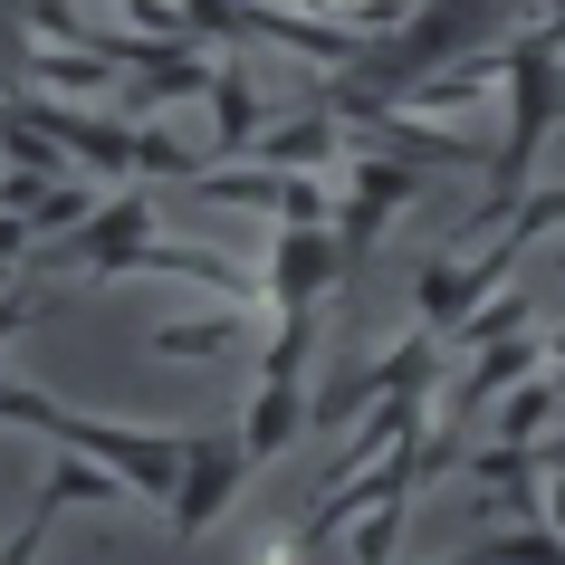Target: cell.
Returning a JSON list of instances; mask_svg holds the SVG:
<instances>
[{
	"instance_id": "obj_1",
	"label": "cell",
	"mask_w": 565,
	"mask_h": 565,
	"mask_svg": "<svg viewBox=\"0 0 565 565\" xmlns=\"http://www.w3.org/2000/svg\"><path fill=\"white\" fill-rule=\"evenodd\" d=\"M239 470H249V441L239 431H192L182 441V479H173V536H202L221 508H231V489H239Z\"/></svg>"
},
{
	"instance_id": "obj_2",
	"label": "cell",
	"mask_w": 565,
	"mask_h": 565,
	"mask_svg": "<svg viewBox=\"0 0 565 565\" xmlns=\"http://www.w3.org/2000/svg\"><path fill=\"white\" fill-rule=\"evenodd\" d=\"M298 422H307V374H259V403H249V422H239L249 460H278V450L298 441Z\"/></svg>"
},
{
	"instance_id": "obj_3",
	"label": "cell",
	"mask_w": 565,
	"mask_h": 565,
	"mask_svg": "<svg viewBox=\"0 0 565 565\" xmlns=\"http://www.w3.org/2000/svg\"><path fill=\"white\" fill-rule=\"evenodd\" d=\"M335 259H345V249H335L327 231H288V239H278V259H268V278H278V298H288V307H307L335 278Z\"/></svg>"
},
{
	"instance_id": "obj_4",
	"label": "cell",
	"mask_w": 565,
	"mask_h": 565,
	"mask_svg": "<svg viewBox=\"0 0 565 565\" xmlns=\"http://www.w3.org/2000/svg\"><path fill=\"white\" fill-rule=\"evenodd\" d=\"M145 231H153V211H145V192L135 202H106L96 211V231L67 249V259H96V268H125V259H145Z\"/></svg>"
},
{
	"instance_id": "obj_5",
	"label": "cell",
	"mask_w": 565,
	"mask_h": 565,
	"mask_svg": "<svg viewBox=\"0 0 565 565\" xmlns=\"http://www.w3.org/2000/svg\"><path fill=\"white\" fill-rule=\"evenodd\" d=\"M327 145H335V125H327V116H298V125H278V135H259V153L278 163V173H307V163H327Z\"/></svg>"
},
{
	"instance_id": "obj_6",
	"label": "cell",
	"mask_w": 565,
	"mask_h": 565,
	"mask_svg": "<svg viewBox=\"0 0 565 565\" xmlns=\"http://www.w3.org/2000/svg\"><path fill=\"white\" fill-rule=\"evenodd\" d=\"M403 518H413V499H403V489H393V499H374V508L355 518V536H345V556H355V565H384L393 536H403Z\"/></svg>"
},
{
	"instance_id": "obj_7",
	"label": "cell",
	"mask_w": 565,
	"mask_h": 565,
	"mask_svg": "<svg viewBox=\"0 0 565 565\" xmlns=\"http://www.w3.org/2000/svg\"><path fill=\"white\" fill-rule=\"evenodd\" d=\"M211 106H221V153H239L249 135H259V96H249V77H239V67H221V77H211Z\"/></svg>"
},
{
	"instance_id": "obj_8",
	"label": "cell",
	"mask_w": 565,
	"mask_h": 565,
	"mask_svg": "<svg viewBox=\"0 0 565 565\" xmlns=\"http://www.w3.org/2000/svg\"><path fill=\"white\" fill-rule=\"evenodd\" d=\"M153 345H163V355H239L249 327H239V317H211V327H163Z\"/></svg>"
},
{
	"instance_id": "obj_9",
	"label": "cell",
	"mask_w": 565,
	"mask_h": 565,
	"mask_svg": "<svg viewBox=\"0 0 565 565\" xmlns=\"http://www.w3.org/2000/svg\"><path fill=\"white\" fill-rule=\"evenodd\" d=\"M556 403H565L556 384H527V393H518V403H508V413H499V441H518V450H527L536 431H546V413H556Z\"/></svg>"
},
{
	"instance_id": "obj_10",
	"label": "cell",
	"mask_w": 565,
	"mask_h": 565,
	"mask_svg": "<svg viewBox=\"0 0 565 565\" xmlns=\"http://www.w3.org/2000/svg\"><path fill=\"white\" fill-rule=\"evenodd\" d=\"M527 364H536V345H527V335H518L508 355H489V364H479V374H470V393H460V403H489V393H499V384H518Z\"/></svg>"
},
{
	"instance_id": "obj_11",
	"label": "cell",
	"mask_w": 565,
	"mask_h": 565,
	"mask_svg": "<svg viewBox=\"0 0 565 565\" xmlns=\"http://www.w3.org/2000/svg\"><path fill=\"white\" fill-rule=\"evenodd\" d=\"M508 327H527V298H489L479 317H460L450 335H460V345H489V335H508Z\"/></svg>"
},
{
	"instance_id": "obj_12",
	"label": "cell",
	"mask_w": 565,
	"mask_h": 565,
	"mask_svg": "<svg viewBox=\"0 0 565 565\" xmlns=\"http://www.w3.org/2000/svg\"><path fill=\"white\" fill-rule=\"evenodd\" d=\"M527 39H546V49H565V0H546V10H536V30Z\"/></svg>"
},
{
	"instance_id": "obj_13",
	"label": "cell",
	"mask_w": 565,
	"mask_h": 565,
	"mask_svg": "<svg viewBox=\"0 0 565 565\" xmlns=\"http://www.w3.org/2000/svg\"><path fill=\"white\" fill-rule=\"evenodd\" d=\"M30 317H39V298H0V335H10V327H30Z\"/></svg>"
},
{
	"instance_id": "obj_14",
	"label": "cell",
	"mask_w": 565,
	"mask_h": 565,
	"mask_svg": "<svg viewBox=\"0 0 565 565\" xmlns=\"http://www.w3.org/2000/svg\"><path fill=\"white\" fill-rule=\"evenodd\" d=\"M546 450H565V431H556V441H546Z\"/></svg>"
}]
</instances>
